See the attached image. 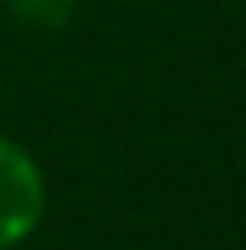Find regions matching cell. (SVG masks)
<instances>
[{"label": "cell", "instance_id": "cell-2", "mask_svg": "<svg viewBox=\"0 0 246 250\" xmlns=\"http://www.w3.org/2000/svg\"><path fill=\"white\" fill-rule=\"evenodd\" d=\"M4 4L29 29H66L74 21L78 0H4Z\"/></svg>", "mask_w": 246, "mask_h": 250}, {"label": "cell", "instance_id": "cell-1", "mask_svg": "<svg viewBox=\"0 0 246 250\" xmlns=\"http://www.w3.org/2000/svg\"><path fill=\"white\" fill-rule=\"evenodd\" d=\"M45 213V181L33 156L0 135V250L20 246Z\"/></svg>", "mask_w": 246, "mask_h": 250}]
</instances>
